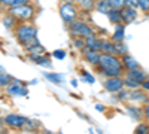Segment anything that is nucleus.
Wrapping results in <instances>:
<instances>
[{
  "label": "nucleus",
  "instance_id": "1",
  "mask_svg": "<svg viewBox=\"0 0 149 134\" xmlns=\"http://www.w3.org/2000/svg\"><path fill=\"white\" fill-rule=\"evenodd\" d=\"M15 37L22 46H30L33 43H37V28L33 24L21 22L15 27Z\"/></svg>",
  "mask_w": 149,
  "mask_h": 134
},
{
  "label": "nucleus",
  "instance_id": "2",
  "mask_svg": "<svg viewBox=\"0 0 149 134\" xmlns=\"http://www.w3.org/2000/svg\"><path fill=\"white\" fill-rule=\"evenodd\" d=\"M8 12L14 15L18 19V22H29V21H31L34 18V14H36L34 8L30 3H24V5H18V6H14V8H9Z\"/></svg>",
  "mask_w": 149,
  "mask_h": 134
},
{
  "label": "nucleus",
  "instance_id": "3",
  "mask_svg": "<svg viewBox=\"0 0 149 134\" xmlns=\"http://www.w3.org/2000/svg\"><path fill=\"white\" fill-rule=\"evenodd\" d=\"M97 69H121L125 70L122 66V60L116 54H103L100 57V63L97 64Z\"/></svg>",
  "mask_w": 149,
  "mask_h": 134
},
{
  "label": "nucleus",
  "instance_id": "4",
  "mask_svg": "<svg viewBox=\"0 0 149 134\" xmlns=\"http://www.w3.org/2000/svg\"><path fill=\"white\" fill-rule=\"evenodd\" d=\"M69 30L73 36L76 37H86L90 34H94V30L88 26L86 22L84 21H79V19H74L72 22H69Z\"/></svg>",
  "mask_w": 149,
  "mask_h": 134
},
{
  "label": "nucleus",
  "instance_id": "5",
  "mask_svg": "<svg viewBox=\"0 0 149 134\" xmlns=\"http://www.w3.org/2000/svg\"><path fill=\"white\" fill-rule=\"evenodd\" d=\"M60 17L63 18L64 22H72L74 19H78L79 17V8L76 3H64L60 6Z\"/></svg>",
  "mask_w": 149,
  "mask_h": 134
},
{
  "label": "nucleus",
  "instance_id": "6",
  "mask_svg": "<svg viewBox=\"0 0 149 134\" xmlns=\"http://www.w3.org/2000/svg\"><path fill=\"white\" fill-rule=\"evenodd\" d=\"M103 88L112 94H116L119 92L122 88H125L124 85V76H110L106 78V81L103 82Z\"/></svg>",
  "mask_w": 149,
  "mask_h": 134
},
{
  "label": "nucleus",
  "instance_id": "7",
  "mask_svg": "<svg viewBox=\"0 0 149 134\" xmlns=\"http://www.w3.org/2000/svg\"><path fill=\"white\" fill-rule=\"evenodd\" d=\"M5 121V125L9 127V128H14V130H19V128H24L27 125V118H24L21 115H17V113H9L3 118Z\"/></svg>",
  "mask_w": 149,
  "mask_h": 134
},
{
  "label": "nucleus",
  "instance_id": "8",
  "mask_svg": "<svg viewBox=\"0 0 149 134\" xmlns=\"http://www.w3.org/2000/svg\"><path fill=\"white\" fill-rule=\"evenodd\" d=\"M6 91H8L9 95H22V97H26L29 94L27 88L24 87L21 82H18L17 79H12V82L6 87Z\"/></svg>",
  "mask_w": 149,
  "mask_h": 134
},
{
  "label": "nucleus",
  "instance_id": "9",
  "mask_svg": "<svg viewBox=\"0 0 149 134\" xmlns=\"http://www.w3.org/2000/svg\"><path fill=\"white\" fill-rule=\"evenodd\" d=\"M130 101L133 103H139V104H146L149 103V95H148V91H145L143 88H136V90H131V95H130Z\"/></svg>",
  "mask_w": 149,
  "mask_h": 134
},
{
  "label": "nucleus",
  "instance_id": "10",
  "mask_svg": "<svg viewBox=\"0 0 149 134\" xmlns=\"http://www.w3.org/2000/svg\"><path fill=\"white\" fill-rule=\"evenodd\" d=\"M82 55L84 58L88 61L90 64L93 66H97L100 63V57H102V52L100 51H94V49H90V48H84L82 49Z\"/></svg>",
  "mask_w": 149,
  "mask_h": 134
},
{
  "label": "nucleus",
  "instance_id": "11",
  "mask_svg": "<svg viewBox=\"0 0 149 134\" xmlns=\"http://www.w3.org/2000/svg\"><path fill=\"white\" fill-rule=\"evenodd\" d=\"M121 12V18H122V22L124 24H130L131 21H134L137 18V12H136V8H131V6H124L119 9Z\"/></svg>",
  "mask_w": 149,
  "mask_h": 134
},
{
  "label": "nucleus",
  "instance_id": "12",
  "mask_svg": "<svg viewBox=\"0 0 149 134\" xmlns=\"http://www.w3.org/2000/svg\"><path fill=\"white\" fill-rule=\"evenodd\" d=\"M125 76H128V78H131V79H134V81H137L140 85H142L143 81H146V79L149 78L148 73H146L145 70H142L140 67H139V69H133V70H125Z\"/></svg>",
  "mask_w": 149,
  "mask_h": 134
},
{
  "label": "nucleus",
  "instance_id": "13",
  "mask_svg": "<svg viewBox=\"0 0 149 134\" xmlns=\"http://www.w3.org/2000/svg\"><path fill=\"white\" fill-rule=\"evenodd\" d=\"M84 39H85V48H90V49H94V51H100L102 49V39H98L95 34H90V36H86V37H84Z\"/></svg>",
  "mask_w": 149,
  "mask_h": 134
},
{
  "label": "nucleus",
  "instance_id": "14",
  "mask_svg": "<svg viewBox=\"0 0 149 134\" xmlns=\"http://www.w3.org/2000/svg\"><path fill=\"white\" fill-rule=\"evenodd\" d=\"M121 60H122V66H124V69H125V70H133V69H139V67H140L139 63L136 61V58L131 57L128 52L124 54V55L121 57Z\"/></svg>",
  "mask_w": 149,
  "mask_h": 134
},
{
  "label": "nucleus",
  "instance_id": "15",
  "mask_svg": "<svg viewBox=\"0 0 149 134\" xmlns=\"http://www.w3.org/2000/svg\"><path fill=\"white\" fill-rule=\"evenodd\" d=\"M124 37H125V27H124V22H119V24H116L115 33L112 34L110 39L113 42H124Z\"/></svg>",
  "mask_w": 149,
  "mask_h": 134
},
{
  "label": "nucleus",
  "instance_id": "16",
  "mask_svg": "<svg viewBox=\"0 0 149 134\" xmlns=\"http://www.w3.org/2000/svg\"><path fill=\"white\" fill-rule=\"evenodd\" d=\"M94 9L98 12V14H107V12L112 9L110 6V0H95V5H94Z\"/></svg>",
  "mask_w": 149,
  "mask_h": 134
},
{
  "label": "nucleus",
  "instance_id": "17",
  "mask_svg": "<svg viewBox=\"0 0 149 134\" xmlns=\"http://www.w3.org/2000/svg\"><path fill=\"white\" fill-rule=\"evenodd\" d=\"M29 58L31 60L34 64H39V66H43V67H51V66H52L51 63H49V58L45 57V54H42V55H33V54H29Z\"/></svg>",
  "mask_w": 149,
  "mask_h": 134
},
{
  "label": "nucleus",
  "instance_id": "18",
  "mask_svg": "<svg viewBox=\"0 0 149 134\" xmlns=\"http://www.w3.org/2000/svg\"><path fill=\"white\" fill-rule=\"evenodd\" d=\"M127 109V113L133 118V119H136V121H140L145 115H143V109H140V107H137V106H127L125 107Z\"/></svg>",
  "mask_w": 149,
  "mask_h": 134
},
{
  "label": "nucleus",
  "instance_id": "19",
  "mask_svg": "<svg viewBox=\"0 0 149 134\" xmlns=\"http://www.w3.org/2000/svg\"><path fill=\"white\" fill-rule=\"evenodd\" d=\"M100 75L110 78V76H124L125 75V70H121V69H98Z\"/></svg>",
  "mask_w": 149,
  "mask_h": 134
},
{
  "label": "nucleus",
  "instance_id": "20",
  "mask_svg": "<svg viewBox=\"0 0 149 134\" xmlns=\"http://www.w3.org/2000/svg\"><path fill=\"white\" fill-rule=\"evenodd\" d=\"M3 26L8 28V30H12V28H15L17 26H18V19L12 15V14H8L3 17Z\"/></svg>",
  "mask_w": 149,
  "mask_h": 134
},
{
  "label": "nucleus",
  "instance_id": "21",
  "mask_svg": "<svg viewBox=\"0 0 149 134\" xmlns=\"http://www.w3.org/2000/svg\"><path fill=\"white\" fill-rule=\"evenodd\" d=\"M103 54H115V42L113 40H107V39H102V49Z\"/></svg>",
  "mask_w": 149,
  "mask_h": 134
},
{
  "label": "nucleus",
  "instance_id": "22",
  "mask_svg": "<svg viewBox=\"0 0 149 134\" xmlns=\"http://www.w3.org/2000/svg\"><path fill=\"white\" fill-rule=\"evenodd\" d=\"M106 17H107V19H109L112 24H119V22H122L119 9H113V8H112L107 14H106Z\"/></svg>",
  "mask_w": 149,
  "mask_h": 134
},
{
  "label": "nucleus",
  "instance_id": "23",
  "mask_svg": "<svg viewBox=\"0 0 149 134\" xmlns=\"http://www.w3.org/2000/svg\"><path fill=\"white\" fill-rule=\"evenodd\" d=\"M78 5V8L81 10H85V12H88V10H93L94 9V5H95V0H76L74 2Z\"/></svg>",
  "mask_w": 149,
  "mask_h": 134
},
{
  "label": "nucleus",
  "instance_id": "24",
  "mask_svg": "<svg viewBox=\"0 0 149 134\" xmlns=\"http://www.w3.org/2000/svg\"><path fill=\"white\" fill-rule=\"evenodd\" d=\"M26 51H27L29 54H33V55H42V54H45V48H43L39 42H37V43H33V45L27 46Z\"/></svg>",
  "mask_w": 149,
  "mask_h": 134
},
{
  "label": "nucleus",
  "instance_id": "25",
  "mask_svg": "<svg viewBox=\"0 0 149 134\" xmlns=\"http://www.w3.org/2000/svg\"><path fill=\"white\" fill-rule=\"evenodd\" d=\"M45 78L48 81H51L52 83H63L64 82V76L60 73H45Z\"/></svg>",
  "mask_w": 149,
  "mask_h": 134
},
{
  "label": "nucleus",
  "instance_id": "26",
  "mask_svg": "<svg viewBox=\"0 0 149 134\" xmlns=\"http://www.w3.org/2000/svg\"><path fill=\"white\" fill-rule=\"evenodd\" d=\"M24 3H29V0H0V5L8 8V9L18 6V5H24Z\"/></svg>",
  "mask_w": 149,
  "mask_h": 134
},
{
  "label": "nucleus",
  "instance_id": "27",
  "mask_svg": "<svg viewBox=\"0 0 149 134\" xmlns=\"http://www.w3.org/2000/svg\"><path fill=\"white\" fill-rule=\"evenodd\" d=\"M130 95H131L130 88H122L119 92H116V99L119 101H127V100H130Z\"/></svg>",
  "mask_w": 149,
  "mask_h": 134
},
{
  "label": "nucleus",
  "instance_id": "28",
  "mask_svg": "<svg viewBox=\"0 0 149 134\" xmlns=\"http://www.w3.org/2000/svg\"><path fill=\"white\" fill-rule=\"evenodd\" d=\"M124 85H125V88H130V90H136V88H140V83L137 81H134L128 76L124 75Z\"/></svg>",
  "mask_w": 149,
  "mask_h": 134
},
{
  "label": "nucleus",
  "instance_id": "29",
  "mask_svg": "<svg viewBox=\"0 0 149 134\" xmlns=\"http://www.w3.org/2000/svg\"><path fill=\"white\" fill-rule=\"evenodd\" d=\"M12 78L10 75H8V73H0V88H6L8 85L12 82Z\"/></svg>",
  "mask_w": 149,
  "mask_h": 134
},
{
  "label": "nucleus",
  "instance_id": "30",
  "mask_svg": "<svg viewBox=\"0 0 149 134\" xmlns=\"http://www.w3.org/2000/svg\"><path fill=\"white\" fill-rule=\"evenodd\" d=\"M115 54L119 55V57L127 54V46L124 45V42H115Z\"/></svg>",
  "mask_w": 149,
  "mask_h": 134
},
{
  "label": "nucleus",
  "instance_id": "31",
  "mask_svg": "<svg viewBox=\"0 0 149 134\" xmlns=\"http://www.w3.org/2000/svg\"><path fill=\"white\" fill-rule=\"evenodd\" d=\"M134 133H137V134H146L149 133V122L146 121V122H140L137 127H136Z\"/></svg>",
  "mask_w": 149,
  "mask_h": 134
},
{
  "label": "nucleus",
  "instance_id": "32",
  "mask_svg": "<svg viewBox=\"0 0 149 134\" xmlns=\"http://www.w3.org/2000/svg\"><path fill=\"white\" fill-rule=\"evenodd\" d=\"M73 45L78 48V49H84L85 48V39L84 37H74V40H73Z\"/></svg>",
  "mask_w": 149,
  "mask_h": 134
},
{
  "label": "nucleus",
  "instance_id": "33",
  "mask_svg": "<svg viewBox=\"0 0 149 134\" xmlns=\"http://www.w3.org/2000/svg\"><path fill=\"white\" fill-rule=\"evenodd\" d=\"M110 6L113 9H121L125 6V0H110Z\"/></svg>",
  "mask_w": 149,
  "mask_h": 134
},
{
  "label": "nucleus",
  "instance_id": "34",
  "mask_svg": "<svg viewBox=\"0 0 149 134\" xmlns=\"http://www.w3.org/2000/svg\"><path fill=\"white\" fill-rule=\"evenodd\" d=\"M82 81H85V82H88V83H94V76L91 75V73H88V72H84V75H82V78H81Z\"/></svg>",
  "mask_w": 149,
  "mask_h": 134
},
{
  "label": "nucleus",
  "instance_id": "35",
  "mask_svg": "<svg viewBox=\"0 0 149 134\" xmlns=\"http://www.w3.org/2000/svg\"><path fill=\"white\" fill-rule=\"evenodd\" d=\"M139 8L143 12H149V0H139Z\"/></svg>",
  "mask_w": 149,
  "mask_h": 134
},
{
  "label": "nucleus",
  "instance_id": "36",
  "mask_svg": "<svg viewBox=\"0 0 149 134\" xmlns=\"http://www.w3.org/2000/svg\"><path fill=\"white\" fill-rule=\"evenodd\" d=\"M55 58H58V60H63L64 57H66V51H63V49H57V51H54V54H52Z\"/></svg>",
  "mask_w": 149,
  "mask_h": 134
},
{
  "label": "nucleus",
  "instance_id": "37",
  "mask_svg": "<svg viewBox=\"0 0 149 134\" xmlns=\"http://www.w3.org/2000/svg\"><path fill=\"white\" fill-rule=\"evenodd\" d=\"M125 6H131V8H139V0H125Z\"/></svg>",
  "mask_w": 149,
  "mask_h": 134
},
{
  "label": "nucleus",
  "instance_id": "38",
  "mask_svg": "<svg viewBox=\"0 0 149 134\" xmlns=\"http://www.w3.org/2000/svg\"><path fill=\"white\" fill-rule=\"evenodd\" d=\"M143 115H145V119L149 122V103H146L143 106Z\"/></svg>",
  "mask_w": 149,
  "mask_h": 134
},
{
  "label": "nucleus",
  "instance_id": "39",
  "mask_svg": "<svg viewBox=\"0 0 149 134\" xmlns=\"http://www.w3.org/2000/svg\"><path fill=\"white\" fill-rule=\"evenodd\" d=\"M140 87H142L145 91H148V92H149V78H148L146 81H143V82H142V85H140Z\"/></svg>",
  "mask_w": 149,
  "mask_h": 134
},
{
  "label": "nucleus",
  "instance_id": "40",
  "mask_svg": "<svg viewBox=\"0 0 149 134\" xmlns=\"http://www.w3.org/2000/svg\"><path fill=\"white\" fill-rule=\"evenodd\" d=\"M27 125H29L30 128H37V127H39V124H37V122L34 124V122H30V121H27Z\"/></svg>",
  "mask_w": 149,
  "mask_h": 134
},
{
  "label": "nucleus",
  "instance_id": "41",
  "mask_svg": "<svg viewBox=\"0 0 149 134\" xmlns=\"http://www.w3.org/2000/svg\"><path fill=\"white\" fill-rule=\"evenodd\" d=\"M95 109H97L98 112H103V110H104V107H103L102 104H95Z\"/></svg>",
  "mask_w": 149,
  "mask_h": 134
},
{
  "label": "nucleus",
  "instance_id": "42",
  "mask_svg": "<svg viewBox=\"0 0 149 134\" xmlns=\"http://www.w3.org/2000/svg\"><path fill=\"white\" fill-rule=\"evenodd\" d=\"M61 2H64V3H74L76 0H61Z\"/></svg>",
  "mask_w": 149,
  "mask_h": 134
},
{
  "label": "nucleus",
  "instance_id": "43",
  "mask_svg": "<svg viewBox=\"0 0 149 134\" xmlns=\"http://www.w3.org/2000/svg\"><path fill=\"white\" fill-rule=\"evenodd\" d=\"M0 116H2V110H0Z\"/></svg>",
  "mask_w": 149,
  "mask_h": 134
}]
</instances>
